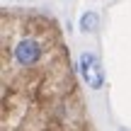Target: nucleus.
<instances>
[{
	"mask_svg": "<svg viewBox=\"0 0 131 131\" xmlns=\"http://www.w3.org/2000/svg\"><path fill=\"white\" fill-rule=\"evenodd\" d=\"M78 70L92 90H100L104 85V70H102V63H100V58L95 53H83L78 58Z\"/></svg>",
	"mask_w": 131,
	"mask_h": 131,
	"instance_id": "obj_1",
	"label": "nucleus"
},
{
	"mask_svg": "<svg viewBox=\"0 0 131 131\" xmlns=\"http://www.w3.org/2000/svg\"><path fill=\"white\" fill-rule=\"evenodd\" d=\"M39 56H41V46L34 39H22L15 49V58L19 66H34L39 61Z\"/></svg>",
	"mask_w": 131,
	"mask_h": 131,
	"instance_id": "obj_2",
	"label": "nucleus"
},
{
	"mask_svg": "<svg viewBox=\"0 0 131 131\" xmlns=\"http://www.w3.org/2000/svg\"><path fill=\"white\" fill-rule=\"evenodd\" d=\"M97 27H100V15L97 12H85L80 17V29L83 32H95Z\"/></svg>",
	"mask_w": 131,
	"mask_h": 131,
	"instance_id": "obj_3",
	"label": "nucleus"
},
{
	"mask_svg": "<svg viewBox=\"0 0 131 131\" xmlns=\"http://www.w3.org/2000/svg\"><path fill=\"white\" fill-rule=\"evenodd\" d=\"M119 131H126V129H119Z\"/></svg>",
	"mask_w": 131,
	"mask_h": 131,
	"instance_id": "obj_4",
	"label": "nucleus"
}]
</instances>
